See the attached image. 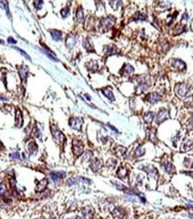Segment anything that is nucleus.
<instances>
[{"mask_svg":"<svg viewBox=\"0 0 193 219\" xmlns=\"http://www.w3.org/2000/svg\"><path fill=\"white\" fill-rule=\"evenodd\" d=\"M114 22H115L114 17L108 16V17L102 18L101 20H100V24H99L100 31H101L102 33L107 32V31L112 28V26L114 24Z\"/></svg>","mask_w":193,"mask_h":219,"instance_id":"obj_1","label":"nucleus"},{"mask_svg":"<svg viewBox=\"0 0 193 219\" xmlns=\"http://www.w3.org/2000/svg\"><path fill=\"white\" fill-rule=\"evenodd\" d=\"M51 132H52V136L54 137V139H55V141L58 144H62L65 142V135L62 133L56 127H52L51 128Z\"/></svg>","mask_w":193,"mask_h":219,"instance_id":"obj_2","label":"nucleus"},{"mask_svg":"<svg viewBox=\"0 0 193 219\" xmlns=\"http://www.w3.org/2000/svg\"><path fill=\"white\" fill-rule=\"evenodd\" d=\"M189 86L186 84H179L175 86V92L176 95L181 98L186 97L189 92Z\"/></svg>","mask_w":193,"mask_h":219,"instance_id":"obj_3","label":"nucleus"},{"mask_svg":"<svg viewBox=\"0 0 193 219\" xmlns=\"http://www.w3.org/2000/svg\"><path fill=\"white\" fill-rule=\"evenodd\" d=\"M83 149H84V146H83L82 142L80 141V140H78V139H73V154L76 156L81 155L83 152Z\"/></svg>","mask_w":193,"mask_h":219,"instance_id":"obj_4","label":"nucleus"},{"mask_svg":"<svg viewBox=\"0 0 193 219\" xmlns=\"http://www.w3.org/2000/svg\"><path fill=\"white\" fill-rule=\"evenodd\" d=\"M169 118V112L165 109H162L160 112H158L157 118H156V122L157 124H161L162 122H164Z\"/></svg>","mask_w":193,"mask_h":219,"instance_id":"obj_5","label":"nucleus"},{"mask_svg":"<svg viewBox=\"0 0 193 219\" xmlns=\"http://www.w3.org/2000/svg\"><path fill=\"white\" fill-rule=\"evenodd\" d=\"M65 175L66 173L65 171H52L50 173V178L55 183H58L65 177Z\"/></svg>","mask_w":193,"mask_h":219,"instance_id":"obj_6","label":"nucleus"},{"mask_svg":"<svg viewBox=\"0 0 193 219\" xmlns=\"http://www.w3.org/2000/svg\"><path fill=\"white\" fill-rule=\"evenodd\" d=\"M82 123H83V121L80 118H73V119L70 120V121H69L70 126L73 129H76V130H81V129Z\"/></svg>","mask_w":193,"mask_h":219,"instance_id":"obj_7","label":"nucleus"},{"mask_svg":"<svg viewBox=\"0 0 193 219\" xmlns=\"http://www.w3.org/2000/svg\"><path fill=\"white\" fill-rule=\"evenodd\" d=\"M77 42V38L74 34H69L66 38V41H65V45L67 46V48L69 49H72L75 46Z\"/></svg>","mask_w":193,"mask_h":219,"instance_id":"obj_8","label":"nucleus"},{"mask_svg":"<svg viewBox=\"0 0 193 219\" xmlns=\"http://www.w3.org/2000/svg\"><path fill=\"white\" fill-rule=\"evenodd\" d=\"M81 214H82L83 219H92L94 213H93V209L90 207H85L81 210Z\"/></svg>","mask_w":193,"mask_h":219,"instance_id":"obj_9","label":"nucleus"},{"mask_svg":"<svg viewBox=\"0 0 193 219\" xmlns=\"http://www.w3.org/2000/svg\"><path fill=\"white\" fill-rule=\"evenodd\" d=\"M160 100V95L157 92H151L149 93L146 97V101H148L149 103H156Z\"/></svg>","mask_w":193,"mask_h":219,"instance_id":"obj_10","label":"nucleus"},{"mask_svg":"<svg viewBox=\"0 0 193 219\" xmlns=\"http://www.w3.org/2000/svg\"><path fill=\"white\" fill-rule=\"evenodd\" d=\"M162 167H163L164 170L168 173H173L174 171V166L173 165V163L169 161H164L162 163Z\"/></svg>","mask_w":193,"mask_h":219,"instance_id":"obj_11","label":"nucleus"},{"mask_svg":"<svg viewBox=\"0 0 193 219\" xmlns=\"http://www.w3.org/2000/svg\"><path fill=\"white\" fill-rule=\"evenodd\" d=\"M28 71H29V67L27 66L22 65L19 67V75L22 81H25L27 78V75H28Z\"/></svg>","mask_w":193,"mask_h":219,"instance_id":"obj_12","label":"nucleus"},{"mask_svg":"<svg viewBox=\"0 0 193 219\" xmlns=\"http://www.w3.org/2000/svg\"><path fill=\"white\" fill-rule=\"evenodd\" d=\"M173 67L175 69L182 71V70L185 69V67H186V65H185V63H184L183 61H182L180 59H174V60H173Z\"/></svg>","mask_w":193,"mask_h":219,"instance_id":"obj_13","label":"nucleus"},{"mask_svg":"<svg viewBox=\"0 0 193 219\" xmlns=\"http://www.w3.org/2000/svg\"><path fill=\"white\" fill-rule=\"evenodd\" d=\"M22 122H24V120H22V112L18 109L17 111H16V114H15V126L18 127V128L22 127Z\"/></svg>","mask_w":193,"mask_h":219,"instance_id":"obj_14","label":"nucleus"},{"mask_svg":"<svg viewBox=\"0 0 193 219\" xmlns=\"http://www.w3.org/2000/svg\"><path fill=\"white\" fill-rule=\"evenodd\" d=\"M143 169L142 170H144L146 173H148L149 174H150L151 176H154V177H157V169L156 168H154L153 166H151V165H148V166H143L142 167Z\"/></svg>","mask_w":193,"mask_h":219,"instance_id":"obj_15","label":"nucleus"},{"mask_svg":"<svg viewBox=\"0 0 193 219\" xmlns=\"http://www.w3.org/2000/svg\"><path fill=\"white\" fill-rule=\"evenodd\" d=\"M104 52L106 55L109 56V55H114L116 52H118V50L115 48L114 46H105L104 47Z\"/></svg>","mask_w":193,"mask_h":219,"instance_id":"obj_16","label":"nucleus"},{"mask_svg":"<svg viewBox=\"0 0 193 219\" xmlns=\"http://www.w3.org/2000/svg\"><path fill=\"white\" fill-rule=\"evenodd\" d=\"M133 71H134V69H133V67L132 66H130V64H125L124 66H123L122 70L121 71V73L123 75H129L132 74Z\"/></svg>","mask_w":193,"mask_h":219,"instance_id":"obj_17","label":"nucleus"},{"mask_svg":"<svg viewBox=\"0 0 193 219\" xmlns=\"http://www.w3.org/2000/svg\"><path fill=\"white\" fill-rule=\"evenodd\" d=\"M48 186V180L47 179H44L42 180V181H40V182L38 183L37 187H36V190L38 192H40V191H43L46 188H47Z\"/></svg>","mask_w":193,"mask_h":219,"instance_id":"obj_18","label":"nucleus"},{"mask_svg":"<svg viewBox=\"0 0 193 219\" xmlns=\"http://www.w3.org/2000/svg\"><path fill=\"white\" fill-rule=\"evenodd\" d=\"M101 166H102V163L98 159L94 160L90 164V168L93 171H98L100 168H101Z\"/></svg>","mask_w":193,"mask_h":219,"instance_id":"obj_19","label":"nucleus"},{"mask_svg":"<svg viewBox=\"0 0 193 219\" xmlns=\"http://www.w3.org/2000/svg\"><path fill=\"white\" fill-rule=\"evenodd\" d=\"M102 92L104 93V95H106V98H108L109 100L111 101H114V93H113V91L110 87H106V88H104L102 90Z\"/></svg>","mask_w":193,"mask_h":219,"instance_id":"obj_20","label":"nucleus"},{"mask_svg":"<svg viewBox=\"0 0 193 219\" xmlns=\"http://www.w3.org/2000/svg\"><path fill=\"white\" fill-rule=\"evenodd\" d=\"M192 146V140L190 139H186L185 141L183 142L182 146V152H186L189 151Z\"/></svg>","mask_w":193,"mask_h":219,"instance_id":"obj_21","label":"nucleus"},{"mask_svg":"<svg viewBox=\"0 0 193 219\" xmlns=\"http://www.w3.org/2000/svg\"><path fill=\"white\" fill-rule=\"evenodd\" d=\"M113 214V216L115 218V219H121L122 218L123 215H124V213H123L122 209L119 208V207H116L115 209H114V211L112 212Z\"/></svg>","mask_w":193,"mask_h":219,"instance_id":"obj_22","label":"nucleus"},{"mask_svg":"<svg viewBox=\"0 0 193 219\" xmlns=\"http://www.w3.org/2000/svg\"><path fill=\"white\" fill-rule=\"evenodd\" d=\"M50 33L55 41H61L62 40V33L57 30H50Z\"/></svg>","mask_w":193,"mask_h":219,"instance_id":"obj_23","label":"nucleus"},{"mask_svg":"<svg viewBox=\"0 0 193 219\" xmlns=\"http://www.w3.org/2000/svg\"><path fill=\"white\" fill-rule=\"evenodd\" d=\"M28 151L30 154H34L38 152V146L34 142H30L28 144Z\"/></svg>","mask_w":193,"mask_h":219,"instance_id":"obj_24","label":"nucleus"},{"mask_svg":"<svg viewBox=\"0 0 193 219\" xmlns=\"http://www.w3.org/2000/svg\"><path fill=\"white\" fill-rule=\"evenodd\" d=\"M126 148L123 147V146H116V148L114 149V153L116 154L118 156H120V157H122V156H124V154H126Z\"/></svg>","mask_w":193,"mask_h":219,"instance_id":"obj_25","label":"nucleus"},{"mask_svg":"<svg viewBox=\"0 0 193 219\" xmlns=\"http://www.w3.org/2000/svg\"><path fill=\"white\" fill-rule=\"evenodd\" d=\"M127 173H128V171H127V169L124 168V167H120V168L117 170V171H116V174H117V176H118L120 179H124V178L126 177Z\"/></svg>","mask_w":193,"mask_h":219,"instance_id":"obj_26","label":"nucleus"},{"mask_svg":"<svg viewBox=\"0 0 193 219\" xmlns=\"http://www.w3.org/2000/svg\"><path fill=\"white\" fill-rule=\"evenodd\" d=\"M86 67H87V68L89 69V70H90V71H97V69L98 68V63L96 61H94V60H91V61H89V63H87L86 64Z\"/></svg>","mask_w":193,"mask_h":219,"instance_id":"obj_27","label":"nucleus"},{"mask_svg":"<svg viewBox=\"0 0 193 219\" xmlns=\"http://www.w3.org/2000/svg\"><path fill=\"white\" fill-rule=\"evenodd\" d=\"M76 19H77V21H78L79 22H82L84 21V14H83V11H82L81 7H79V9L77 10Z\"/></svg>","mask_w":193,"mask_h":219,"instance_id":"obj_28","label":"nucleus"},{"mask_svg":"<svg viewBox=\"0 0 193 219\" xmlns=\"http://www.w3.org/2000/svg\"><path fill=\"white\" fill-rule=\"evenodd\" d=\"M143 119H144V120H145L147 123L152 122V120H153V119H154V112H149L145 113L144 116H143Z\"/></svg>","mask_w":193,"mask_h":219,"instance_id":"obj_29","label":"nucleus"},{"mask_svg":"<svg viewBox=\"0 0 193 219\" xmlns=\"http://www.w3.org/2000/svg\"><path fill=\"white\" fill-rule=\"evenodd\" d=\"M135 156L136 157H141L145 154V148L143 146H138L135 150Z\"/></svg>","mask_w":193,"mask_h":219,"instance_id":"obj_30","label":"nucleus"},{"mask_svg":"<svg viewBox=\"0 0 193 219\" xmlns=\"http://www.w3.org/2000/svg\"><path fill=\"white\" fill-rule=\"evenodd\" d=\"M145 19H146V15L141 13H137L135 14V16L133 17V20L135 21H143Z\"/></svg>","mask_w":193,"mask_h":219,"instance_id":"obj_31","label":"nucleus"},{"mask_svg":"<svg viewBox=\"0 0 193 219\" xmlns=\"http://www.w3.org/2000/svg\"><path fill=\"white\" fill-rule=\"evenodd\" d=\"M83 46H84V48L86 49L87 50H89V51H94L93 48H92V45L89 43V40H86V41H84Z\"/></svg>","mask_w":193,"mask_h":219,"instance_id":"obj_32","label":"nucleus"},{"mask_svg":"<svg viewBox=\"0 0 193 219\" xmlns=\"http://www.w3.org/2000/svg\"><path fill=\"white\" fill-rule=\"evenodd\" d=\"M6 193H7L6 187H5V183L1 182V183H0V195H2V196H4V195H5Z\"/></svg>","mask_w":193,"mask_h":219,"instance_id":"obj_33","label":"nucleus"},{"mask_svg":"<svg viewBox=\"0 0 193 219\" xmlns=\"http://www.w3.org/2000/svg\"><path fill=\"white\" fill-rule=\"evenodd\" d=\"M149 135L150 141L155 142L156 141V131H155V129H152L151 131H149Z\"/></svg>","mask_w":193,"mask_h":219,"instance_id":"obj_34","label":"nucleus"},{"mask_svg":"<svg viewBox=\"0 0 193 219\" xmlns=\"http://www.w3.org/2000/svg\"><path fill=\"white\" fill-rule=\"evenodd\" d=\"M0 6H2L3 8L7 12V14H9V9H8V3L6 1H0Z\"/></svg>","mask_w":193,"mask_h":219,"instance_id":"obj_35","label":"nucleus"},{"mask_svg":"<svg viewBox=\"0 0 193 219\" xmlns=\"http://www.w3.org/2000/svg\"><path fill=\"white\" fill-rule=\"evenodd\" d=\"M91 156H92V153L91 152H86V153L83 154V156H82V161H88V160H89L91 158Z\"/></svg>","mask_w":193,"mask_h":219,"instance_id":"obj_36","label":"nucleus"},{"mask_svg":"<svg viewBox=\"0 0 193 219\" xmlns=\"http://www.w3.org/2000/svg\"><path fill=\"white\" fill-rule=\"evenodd\" d=\"M33 136L36 137H41V132H40V130L38 129L37 127H35L33 129Z\"/></svg>","mask_w":193,"mask_h":219,"instance_id":"obj_37","label":"nucleus"},{"mask_svg":"<svg viewBox=\"0 0 193 219\" xmlns=\"http://www.w3.org/2000/svg\"><path fill=\"white\" fill-rule=\"evenodd\" d=\"M110 5L114 10H116L117 7L121 5V2L120 1H110Z\"/></svg>","mask_w":193,"mask_h":219,"instance_id":"obj_38","label":"nucleus"},{"mask_svg":"<svg viewBox=\"0 0 193 219\" xmlns=\"http://www.w3.org/2000/svg\"><path fill=\"white\" fill-rule=\"evenodd\" d=\"M33 5L35 6V8L37 10H40L41 7H42V5H43V2L42 1H34L33 2Z\"/></svg>","mask_w":193,"mask_h":219,"instance_id":"obj_39","label":"nucleus"},{"mask_svg":"<svg viewBox=\"0 0 193 219\" xmlns=\"http://www.w3.org/2000/svg\"><path fill=\"white\" fill-rule=\"evenodd\" d=\"M114 184L115 187L117 188V190H127L126 187L123 186L122 184H120V183H118V182H114Z\"/></svg>","mask_w":193,"mask_h":219,"instance_id":"obj_40","label":"nucleus"},{"mask_svg":"<svg viewBox=\"0 0 193 219\" xmlns=\"http://www.w3.org/2000/svg\"><path fill=\"white\" fill-rule=\"evenodd\" d=\"M15 50H18L20 53H22V56H24V57H25V58H26L28 60H30V61L32 60V58H30V56H29V55H28V54H27L25 51H24L22 50H20V49H18V48H15Z\"/></svg>","mask_w":193,"mask_h":219,"instance_id":"obj_41","label":"nucleus"},{"mask_svg":"<svg viewBox=\"0 0 193 219\" xmlns=\"http://www.w3.org/2000/svg\"><path fill=\"white\" fill-rule=\"evenodd\" d=\"M61 14H62V16H63V17H66L67 15L69 14V7H65V8L62 9Z\"/></svg>","mask_w":193,"mask_h":219,"instance_id":"obj_42","label":"nucleus"},{"mask_svg":"<svg viewBox=\"0 0 193 219\" xmlns=\"http://www.w3.org/2000/svg\"><path fill=\"white\" fill-rule=\"evenodd\" d=\"M10 158H12V159H15V160H19L20 158H21V155H20V154L19 153H13V154H10Z\"/></svg>","mask_w":193,"mask_h":219,"instance_id":"obj_43","label":"nucleus"},{"mask_svg":"<svg viewBox=\"0 0 193 219\" xmlns=\"http://www.w3.org/2000/svg\"><path fill=\"white\" fill-rule=\"evenodd\" d=\"M115 164H116V161L115 160H109L108 162H107V165L110 166V167H114Z\"/></svg>","mask_w":193,"mask_h":219,"instance_id":"obj_44","label":"nucleus"},{"mask_svg":"<svg viewBox=\"0 0 193 219\" xmlns=\"http://www.w3.org/2000/svg\"><path fill=\"white\" fill-rule=\"evenodd\" d=\"M8 41V43H13V44H15V43H16V41H15L14 40V39H13V38H8V41Z\"/></svg>","mask_w":193,"mask_h":219,"instance_id":"obj_45","label":"nucleus"},{"mask_svg":"<svg viewBox=\"0 0 193 219\" xmlns=\"http://www.w3.org/2000/svg\"><path fill=\"white\" fill-rule=\"evenodd\" d=\"M176 27H177V28H179V27H180V24H178ZM183 27H184V26H183ZM183 27H182V28H183ZM183 30H184V29H179L178 33H182V31H183Z\"/></svg>","mask_w":193,"mask_h":219,"instance_id":"obj_46","label":"nucleus"},{"mask_svg":"<svg viewBox=\"0 0 193 219\" xmlns=\"http://www.w3.org/2000/svg\"><path fill=\"white\" fill-rule=\"evenodd\" d=\"M108 126H109V128H110V129H113V130H114L115 132H118V130H117L116 129H115V128H114L113 126H111V125H108Z\"/></svg>","mask_w":193,"mask_h":219,"instance_id":"obj_47","label":"nucleus"},{"mask_svg":"<svg viewBox=\"0 0 193 219\" xmlns=\"http://www.w3.org/2000/svg\"><path fill=\"white\" fill-rule=\"evenodd\" d=\"M85 96H86V98H87L88 100H90V97H89V96L88 95H85Z\"/></svg>","mask_w":193,"mask_h":219,"instance_id":"obj_48","label":"nucleus"},{"mask_svg":"<svg viewBox=\"0 0 193 219\" xmlns=\"http://www.w3.org/2000/svg\"><path fill=\"white\" fill-rule=\"evenodd\" d=\"M0 100H6L5 98H3V97H1V96H0Z\"/></svg>","mask_w":193,"mask_h":219,"instance_id":"obj_49","label":"nucleus"},{"mask_svg":"<svg viewBox=\"0 0 193 219\" xmlns=\"http://www.w3.org/2000/svg\"><path fill=\"white\" fill-rule=\"evenodd\" d=\"M67 219H79L78 217H76V218H67Z\"/></svg>","mask_w":193,"mask_h":219,"instance_id":"obj_50","label":"nucleus"},{"mask_svg":"<svg viewBox=\"0 0 193 219\" xmlns=\"http://www.w3.org/2000/svg\"><path fill=\"white\" fill-rule=\"evenodd\" d=\"M3 146V145H2V143L1 142H0V147H2Z\"/></svg>","mask_w":193,"mask_h":219,"instance_id":"obj_51","label":"nucleus"}]
</instances>
